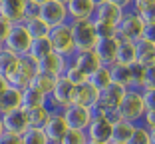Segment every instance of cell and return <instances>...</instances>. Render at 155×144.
Masks as SVG:
<instances>
[{
	"label": "cell",
	"instance_id": "6da1fadb",
	"mask_svg": "<svg viewBox=\"0 0 155 144\" xmlns=\"http://www.w3.org/2000/svg\"><path fill=\"white\" fill-rule=\"evenodd\" d=\"M143 114H145V104H143L141 92L135 90V88H127L121 104L117 106L119 120H125V122H129V124H139Z\"/></svg>",
	"mask_w": 155,
	"mask_h": 144
},
{
	"label": "cell",
	"instance_id": "7a4b0ae2",
	"mask_svg": "<svg viewBox=\"0 0 155 144\" xmlns=\"http://www.w3.org/2000/svg\"><path fill=\"white\" fill-rule=\"evenodd\" d=\"M68 24H70V32H72L76 52L94 50V46H96V42H97L94 20H70Z\"/></svg>",
	"mask_w": 155,
	"mask_h": 144
},
{
	"label": "cell",
	"instance_id": "3957f363",
	"mask_svg": "<svg viewBox=\"0 0 155 144\" xmlns=\"http://www.w3.org/2000/svg\"><path fill=\"white\" fill-rule=\"evenodd\" d=\"M48 42L52 46V52L66 58H72L76 54V46L72 40V32H70V24H62V26H54L48 30Z\"/></svg>",
	"mask_w": 155,
	"mask_h": 144
},
{
	"label": "cell",
	"instance_id": "277c9868",
	"mask_svg": "<svg viewBox=\"0 0 155 144\" xmlns=\"http://www.w3.org/2000/svg\"><path fill=\"white\" fill-rule=\"evenodd\" d=\"M117 40H125V42H137L141 38L143 32V20L137 16L133 10H125L117 24Z\"/></svg>",
	"mask_w": 155,
	"mask_h": 144
},
{
	"label": "cell",
	"instance_id": "5b68a950",
	"mask_svg": "<svg viewBox=\"0 0 155 144\" xmlns=\"http://www.w3.org/2000/svg\"><path fill=\"white\" fill-rule=\"evenodd\" d=\"M30 44H32V38H30V34H28L24 22H18V24H12V30H10L8 38L4 40L2 46H4L6 50H10L12 54L24 58V56L28 54Z\"/></svg>",
	"mask_w": 155,
	"mask_h": 144
},
{
	"label": "cell",
	"instance_id": "8992f818",
	"mask_svg": "<svg viewBox=\"0 0 155 144\" xmlns=\"http://www.w3.org/2000/svg\"><path fill=\"white\" fill-rule=\"evenodd\" d=\"M38 18H40L48 28L62 26V24L70 22L66 4H60V2H56V0H48L46 4H42L40 8H38Z\"/></svg>",
	"mask_w": 155,
	"mask_h": 144
},
{
	"label": "cell",
	"instance_id": "52a82bcc",
	"mask_svg": "<svg viewBox=\"0 0 155 144\" xmlns=\"http://www.w3.org/2000/svg\"><path fill=\"white\" fill-rule=\"evenodd\" d=\"M62 116L68 128H74V130H86L91 122L90 108H84L80 104H68L66 108H62Z\"/></svg>",
	"mask_w": 155,
	"mask_h": 144
},
{
	"label": "cell",
	"instance_id": "ba28073f",
	"mask_svg": "<svg viewBox=\"0 0 155 144\" xmlns=\"http://www.w3.org/2000/svg\"><path fill=\"white\" fill-rule=\"evenodd\" d=\"M68 64H70V58L60 56V54H56V52H50V54H46L44 58H40V60L36 62V72L60 78V76L64 74V70H66Z\"/></svg>",
	"mask_w": 155,
	"mask_h": 144
},
{
	"label": "cell",
	"instance_id": "9c48e42d",
	"mask_svg": "<svg viewBox=\"0 0 155 144\" xmlns=\"http://www.w3.org/2000/svg\"><path fill=\"white\" fill-rule=\"evenodd\" d=\"M42 130H44V134H46V138H48L50 144H60L62 142L64 134L68 132V124H66L62 112H50V116H48V120L44 122Z\"/></svg>",
	"mask_w": 155,
	"mask_h": 144
},
{
	"label": "cell",
	"instance_id": "30bf717a",
	"mask_svg": "<svg viewBox=\"0 0 155 144\" xmlns=\"http://www.w3.org/2000/svg\"><path fill=\"white\" fill-rule=\"evenodd\" d=\"M0 118H2V124H4V132H12V134L22 136L24 132L30 128L26 110H22V108H16V110H12V112L0 114Z\"/></svg>",
	"mask_w": 155,
	"mask_h": 144
},
{
	"label": "cell",
	"instance_id": "8fae6325",
	"mask_svg": "<svg viewBox=\"0 0 155 144\" xmlns=\"http://www.w3.org/2000/svg\"><path fill=\"white\" fill-rule=\"evenodd\" d=\"M26 6H28V0H0V16L12 24L24 22Z\"/></svg>",
	"mask_w": 155,
	"mask_h": 144
},
{
	"label": "cell",
	"instance_id": "7c38bea8",
	"mask_svg": "<svg viewBox=\"0 0 155 144\" xmlns=\"http://www.w3.org/2000/svg\"><path fill=\"white\" fill-rule=\"evenodd\" d=\"M70 62H72L80 72H84L86 76H90L91 72H96V70L101 66L100 58L96 56L94 50H80V52H76V54L70 58Z\"/></svg>",
	"mask_w": 155,
	"mask_h": 144
},
{
	"label": "cell",
	"instance_id": "4fadbf2b",
	"mask_svg": "<svg viewBox=\"0 0 155 144\" xmlns=\"http://www.w3.org/2000/svg\"><path fill=\"white\" fill-rule=\"evenodd\" d=\"M125 92H127V88L117 86V84H110L105 90H101V92H100V100H97V104L104 106L105 110L114 112V110H117V106L121 104Z\"/></svg>",
	"mask_w": 155,
	"mask_h": 144
},
{
	"label": "cell",
	"instance_id": "5bb4252c",
	"mask_svg": "<svg viewBox=\"0 0 155 144\" xmlns=\"http://www.w3.org/2000/svg\"><path fill=\"white\" fill-rule=\"evenodd\" d=\"M111 130H114V122H110L107 118L101 120H91L90 126L86 128L87 140H96V142H111Z\"/></svg>",
	"mask_w": 155,
	"mask_h": 144
},
{
	"label": "cell",
	"instance_id": "9a60e30c",
	"mask_svg": "<svg viewBox=\"0 0 155 144\" xmlns=\"http://www.w3.org/2000/svg\"><path fill=\"white\" fill-rule=\"evenodd\" d=\"M117 44H119L117 38H101V40L96 42L94 52H96V56L100 58L101 66H110V64H114V62H115Z\"/></svg>",
	"mask_w": 155,
	"mask_h": 144
},
{
	"label": "cell",
	"instance_id": "2e32d148",
	"mask_svg": "<svg viewBox=\"0 0 155 144\" xmlns=\"http://www.w3.org/2000/svg\"><path fill=\"white\" fill-rule=\"evenodd\" d=\"M52 98H54L56 102L60 104L62 108H66L68 104H74V96H76V86L74 84H70L66 78H56V84H54V90H52L50 94Z\"/></svg>",
	"mask_w": 155,
	"mask_h": 144
},
{
	"label": "cell",
	"instance_id": "e0dca14e",
	"mask_svg": "<svg viewBox=\"0 0 155 144\" xmlns=\"http://www.w3.org/2000/svg\"><path fill=\"white\" fill-rule=\"evenodd\" d=\"M70 20H91L96 6L91 4V0H70L66 4Z\"/></svg>",
	"mask_w": 155,
	"mask_h": 144
},
{
	"label": "cell",
	"instance_id": "ac0fdd59",
	"mask_svg": "<svg viewBox=\"0 0 155 144\" xmlns=\"http://www.w3.org/2000/svg\"><path fill=\"white\" fill-rule=\"evenodd\" d=\"M123 16V10H119L117 6L110 4V2H104V4L96 6V10H94V22H104V24H117L119 20H121Z\"/></svg>",
	"mask_w": 155,
	"mask_h": 144
},
{
	"label": "cell",
	"instance_id": "d6986e66",
	"mask_svg": "<svg viewBox=\"0 0 155 144\" xmlns=\"http://www.w3.org/2000/svg\"><path fill=\"white\" fill-rule=\"evenodd\" d=\"M100 100V92H97L90 82H84L76 86V96H74V104H80L84 108H94Z\"/></svg>",
	"mask_w": 155,
	"mask_h": 144
},
{
	"label": "cell",
	"instance_id": "ffe728a7",
	"mask_svg": "<svg viewBox=\"0 0 155 144\" xmlns=\"http://www.w3.org/2000/svg\"><path fill=\"white\" fill-rule=\"evenodd\" d=\"M133 46H135V62L143 66L155 64V44L139 38L137 42H133Z\"/></svg>",
	"mask_w": 155,
	"mask_h": 144
},
{
	"label": "cell",
	"instance_id": "44dd1931",
	"mask_svg": "<svg viewBox=\"0 0 155 144\" xmlns=\"http://www.w3.org/2000/svg\"><path fill=\"white\" fill-rule=\"evenodd\" d=\"M18 64H20V56L12 54L10 50H2L0 52V76L6 80H10L14 76V72L18 70Z\"/></svg>",
	"mask_w": 155,
	"mask_h": 144
},
{
	"label": "cell",
	"instance_id": "7402d4cb",
	"mask_svg": "<svg viewBox=\"0 0 155 144\" xmlns=\"http://www.w3.org/2000/svg\"><path fill=\"white\" fill-rule=\"evenodd\" d=\"M20 102H22V92L8 86L6 92L0 94V114H6V112H12L16 108H20Z\"/></svg>",
	"mask_w": 155,
	"mask_h": 144
},
{
	"label": "cell",
	"instance_id": "603a6c76",
	"mask_svg": "<svg viewBox=\"0 0 155 144\" xmlns=\"http://www.w3.org/2000/svg\"><path fill=\"white\" fill-rule=\"evenodd\" d=\"M131 10L143 20V24H155V0H133Z\"/></svg>",
	"mask_w": 155,
	"mask_h": 144
},
{
	"label": "cell",
	"instance_id": "cb8c5ba5",
	"mask_svg": "<svg viewBox=\"0 0 155 144\" xmlns=\"http://www.w3.org/2000/svg\"><path fill=\"white\" fill-rule=\"evenodd\" d=\"M54 84H56V78L54 76H48V74H42V72H36V74L32 76V80H30V88L38 90L40 94H44V96H50L52 90H54Z\"/></svg>",
	"mask_w": 155,
	"mask_h": 144
},
{
	"label": "cell",
	"instance_id": "d4e9b609",
	"mask_svg": "<svg viewBox=\"0 0 155 144\" xmlns=\"http://www.w3.org/2000/svg\"><path fill=\"white\" fill-rule=\"evenodd\" d=\"M42 104H46L44 94H40L38 90L30 88V86L22 90V102H20V108H22V110H32V108L42 106Z\"/></svg>",
	"mask_w": 155,
	"mask_h": 144
},
{
	"label": "cell",
	"instance_id": "484cf974",
	"mask_svg": "<svg viewBox=\"0 0 155 144\" xmlns=\"http://www.w3.org/2000/svg\"><path fill=\"white\" fill-rule=\"evenodd\" d=\"M110 70V78L111 84H117V86H123V88H129V66H123V64H114L107 66Z\"/></svg>",
	"mask_w": 155,
	"mask_h": 144
},
{
	"label": "cell",
	"instance_id": "4316f807",
	"mask_svg": "<svg viewBox=\"0 0 155 144\" xmlns=\"http://www.w3.org/2000/svg\"><path fill=\"white\" fill-rule=\"evenodd\" d=\"M52 52V46H50V42H48V38H34L32 44H30V48H28V58L34 62H38L40 58H44L46 54H50Z\"/></svg>",
	"mask_w": 155,
	"mask_h": 144
},
{
	"label": "cell",
	"instance_id": "83f0119b",
	"mask_svg": "<svg viewBox=\"0 0 155 144\" xmlns=\"http://www.w3.org/2000/svg\"><path fill=\"white\" fill-rule=\"evenodd\" d=\"M115 62H117V64H123V66H131L133 62H135V46H133V42L119 40Z\"/></svg>",
	"mask_w": 155,
	"mask_h": 144
},
{
	"label": "cell",
	"instance_id": "f1b7e54d",
	"mask_svg": "<svg viewBox=\"0 0 155 144\" xmlns=\"http://www.w3.org/2000/svg\"><path fill=\"white\" fill-rule=\"evenodd\" d=\"M87 82H90L91 86L97 90V92L105 90V88H107V86L111 84V78H110V70H107V66H100L96 72H91V74L87 76Z\"/></svg>",
	"mask_w": 155,
	"mask_h": 144
},
{
	"label": "cell",
	"instance_id": "f546056e",
	"mask_svg": "<svg viewBox=\"0 0 155 144\" xmlns=\"http://www.w3.org/2000/svg\"><path fill=\"white\" fill-rule=\"evenodd\" d=\"M133 126L135 124H129V122H125V120H115L114 130H111V142L125 144L127 138H129V134L133 132Z\"/></svg>",
	"mask_w": 155,
	"mask_h": 144
},
{
	"label": "cell",
	"instance_id": "4dcf8cb0",
	"mask_svg": "<svg viewBox=\"0 0 155 144\" xmlns=\"http://www.w3.org/2000/svg\"><path fill=\"white\" fill-rule=\"evenodd\" d=\"M24 26H26V30H28V34H30V38H44V36H48V30L50 28L46 26L44 22H42L38 16H32V18H26L24 20Z\"/></svg>",
	"mask_w": 155,
	"mask_h": 144
},
{
	"label": "cell",
	"instance_id": "1f68e13d",
	"mask_svg": "<svg viewBox=\"0 0 155 144\" xmlns=\"http://www.w3.org/2000/svg\"><path fill=\"white\" fill-rule=\"evenodd\" d=\"M26 116H28V124L30 126L42 128L44 122L48 120V116H50V110L42 104V106H36V108H32V110H26Z\"/></svg>",
	"mask_w": 155,
	"mask_h": 144
},
{
	"label": "cell",
	"instance_id": "d6a6232c",
	"mask_svg": "<svg viewBox=\"0 0 155 144\" xmlns=\"http://www.w3.org/2000/svg\"><path fill=\"white\" fill-rule=\"evenodd\" d=\"M143 74H145V66L139 64V62H133V64L129 66V88L141 90Z\"/></svg>",
	"mask_w": 155,
	"mask_h": 144
},
{
	"label": "cell",
	"instance_id": "836d02e7",
	"mask_svg": "<svg viewBox=\"0 0 155 144\" xmlns=\"http://www.w3.org/2000/svg\"><path fill=\"white\" fill-rule=\"evenodd\" d=\"M22 144H50V142H48V138H46V134H44L42 128L30 126V128L22 134Z\"/></svg>",
	"mask_w": 155,
	"mask_h": 144
},
{
	"label": "cell",
	"instance_id": "e575fe53",
	"mask_svg": "<svg viewBox=\"0 0 155 144\" xmlns=\"http://www.w3.org/2000/svg\"><path fill=\"white\" fill-rule=\"evenodd\" d=\"M62 78H66L70 84H74V86H80V84L87 82V76L84 74V72H80V70H78L76 66L72 64V62L66 66V70H64V74H62Z\"/></svg>",
	"mask_w": 155,
	"mask_h": 144
},
{
	"label": "cell",
	"instance_id": "d590c367",
	"mask_svg": "<svg viewBox=\"0 0 155 144\" xmlns=\"http://www.w3.org/2000/svg\"><path fill=\"white\" fill-rule=\"evenodd\" d=\"M125 144H149V130L141 124H135Z\"/></svg>",
	"mask_w": 155,
	"mask_h": 144
},
{
	"label": "cell",
	"instance_id": "8d00e7d4",
	"mask_svg": "<svg viewBox=\"0 0 155 144\" xmlns=\"http://www.w3.org/2000/svg\"><path fill=\"white\" fill-rule=\"evenodd\" d=\"M86 142H87L86 130H74V128H68V132L64 134V138H62L60 144H86Z\"/></svg>",
	"mask_w": 155,
	"mask_h": 144
},
{
	"label": "cell",
	"instance_id": "74e56055",
	"mask_svg": "<svg viewBox=\"0 0 155 144\" xmlns=\"http://www.w3.org/2000/svg\"><path fill=\"white\" fill-rule=\"evenodd\" d=\"M94 24H96L97 40H101V38H117V28L114 24H104V22H94Z\"/></svg>",
	"mask_w": 155,
	"mask_h": 144
},
{
	"label": "cell",
	"instance_id": "f35d334b",
	"mask_svg": "<svg viewBox=\"0 0 155 144\" xmlns=\"http://www.w3.org/2000/svg\"><path fill=\"white\" fill-rule=\"evenodd\" d=\"M155 90V64L145 66V74H143V84L141 90Z\"/></svg>",
	"mask_w": 155,
	"mask_h": 144
},
{
	"label": "cell",
	"instance_id": "ab89813d",
	"mask_svg": "<svg viewBox=\"0 0 155 144\" xmlns=\"http://www.w3.org/2000/svg\"><path fill=\"white\" fill-rule=\"evenodd\" d=\"M143 98V104H145V110H155V90H139Z\"/></svg>",
	"mask_w": 155,
	"mask_h": 144
},
{
	"label": "cell",
	"instance_id": "60d3db41",
	"mask_svg": "<svg viewBox=\"0 0 155 144\" xmlns=\"http://www.w3.org/2000/svg\"><path fill=\"white\" fill-rule=\"evenodd\" d=\"M139 124L145 126L147 130H155V110H145V114H143Z\"/></svg>",
	"mask_w": 155,
	"mask_h": 144
},
{
	"label": "cell",
	"instance_id": "b9f144b4",
	"mask_svg": "<svg viewBox=\"0 0 155 144\" xmlns=\"http://www.w3.org/2000/svg\"><path fill=\"white\" fill-rule=\"evenodd\" d=\"M10 30H12V22H8L6 18L0 16V44H4V40L8 38Z\"/></svg>",
	"mask_w": 155,
	"mask_h": 144
},
{
	"label": "cell",
	"instance_id": "7bdbcfd3",
	"mask_svg": "<svg viewBox=\"0 0 155 144\" xmlns=\"http://www.w3.org/2000/svg\"><path fill=\"white\" fill-rule=\"evenodd\" d=\"M141 40H147L151 44H155V24H143Z\"/></svg>",
	"mask_w": 155,
	"mask_h": 144
},
{
	"label": "cell",
	"instance_id": "ee69618b",
	"mask_svg": "<svg viewBox=\"0 0 155 144\" xmlns=\"http://www.w3.org/2000/svg\"><path fill=\"white\" fill-rule=\"evenodd\" d=\"M0 144H22V136L12 134V132H4L0 136Z\"/></svg>",
	"mask_w": 155,
	"mask_h": 144
},
{
	"label": "cell",
	"instance_id": "f6af8a7d",
	"mask_svg": "<svg viewBox=\"0 0 155 144\" xmlns=\"http://www.w3.org/2000/svg\"><path fill=\"white\" fill-rule=\"evenodd\" d=\"M110 4H114V6H117L119 10H131V4H133V0H107Z\"/></svg>",
	"mask_w": 155,
	"mask_h": 144
},
{
	"label": "cell",
	"instance_id": "bcb514c9",
	"mask_svg": "<svg viewBox=\"0 0 155 144\" xmlns=\"http://www.w3.org/2000/svg\"><path fill=\"white\" fill-rule=\"evenodd\" d=\"M8 86H10V84H8V80L0 76V94H2V92H6V90H8Z\"/></svg>",
	"mask_w": 155,
	"mask_h": 144
},
{
	"label": "cell",
	"instance_id": "7dc6e473",
	"mask_svg": "<svg viewBox=\"0 0 155 144\" xmlns=\"http://www.w3.org/2000/svg\"><path fill=\"white\" fill-rule=\"evenodd\" d=\"M28 2H32V4H36V6H42V4H46L48 0H28Z\"/></svg>",
	"mask_w": 155,
	"mask_h": 144
},
{
	"label": "cell",
	"instance_id": "c3c4849f",
	"mask_svg": "<svg viewBox=\"0 0 155 144\" xmlns=\"http://www.w3.org/2000/svg\"><path fill=\"white\" fill-rule=\"evenodd\" d=\"M149 144H155V130H149Z\"/></svg>",
	"mask_w": 155,
	"mask_h": 144
},
{
	"label": "cell",
	"instance_id": "681fc988",
	"mask_svg": "<svg viewBox=\"0 0 155 144\" xmlns=\"http://www.w3.org/2000/svg\"><path fill=\"white\" fill-rule=\"evenodd\" d=\"M104 2H107V0H91V4H94V6H100V4H104Z\"/></svg>",
	"mask_w": 155,
	"mask_h": 144
},
{
	"label": "cell",
	"instance_id": "f907efd6",
	"mask_svg": "<svg viewBox=\"0 0 155 144\" xmlns=\"http://www.w3.org/2000/svg\"><path fill=\"white\" fill-rule=\"evenodd\" d=\"M4 134V124H2V118H0V136Z\"/></svg>",
	"mask_w": 155,
	"mask_h": 144
},
{
	"label": "cell",
	"instance_id": "816d5d0a",
	"mask_svg": "<svg viewBox=\"0 0 155 144\" xmlns=\"http://www.w3.org/2000/svg\"><path fill=\"white\" fill-rule=\"evenodd\" d=\"M86 144H107V142H96V140H87Z\"/></svg>",
	"mask_w": 155,
	"mask_h": 144
},
{
	"label": "cell",
	"instance_id": "f5cc1de1",
	"mask_svg": "<svg viewBox=\"0 0 155 144\" xmlns=\"http://www.w3.org/2000/svg\"><path fill=\"white\" fill-rule=\"evenodd\" d=\"M56 2H60V4H68L70 0H56Z\"/></svg>",
	"mask_w": 155,
	"mask_h": 144
},
{
	"label": "cell",
	"instance_id": "db71d44e",
	"mask_svg": "<svg viewBox=\"0 0 155 144\" xmlns=\"http://www.w3.org/2000/svg\"><path fill=\"white\" fill-rule=\"evenodd\" d=\"M2 50H4V46H2V44H0V52H2Z\"/></svg>",
	"mask_w": 155,
	"mask_h": 144
},
{
	"label": "cell",
	"instance_id": "11a10c76",
	"mask_svg": "<svg viewBox=\"0 0 155 144\" xmlns=\"http://www.w3.org/2000/svg\"><path fill=\"white\" fill-rule=\"evenodd\" d=\"M110 144H117V142H110Z\"/></svg>",
	"mask_w": 155,
	"mask_h": 144
}]
</instances>
